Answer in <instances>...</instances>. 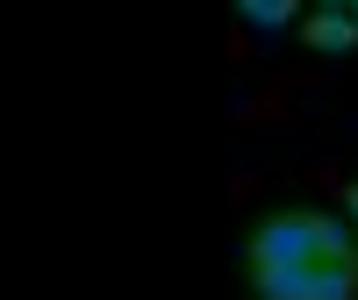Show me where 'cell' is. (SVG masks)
Masks as SVG:
<instances>
[{
    "label": "cell",
    "instance_id": "cell-1",
    "mask_svg": "<svg viewBox=\"0 0 358 300\" xmlns=\"http://www.w3.org/2000/svg\"><path fill=\"white\" fill-rule=\"evenodd\" d=\"M236 272L258 300H358V229L330 207H273L244 229Z\"/></svg>",
    "mask_w": 358,
    "mask_h": 300
},
{
    "label": "cell",
    "instance_id": "cell-2",
    "mask_svg": "<svg viewBox=\"0 0 358 300\" xmlns=\"http://www.w3.org/2000/svg\"><path fill=\"white\" fill-rule=\"evenodd\" d=\"M308 50H322V57H344V50H358V22H351V8L344 0H322V8H308L301 15V29H294Z\"/></svg>",
    "mask_w": 358,
    "mask_h": 300
},
{
    "label": "cell",
    "instance_id": "cell-3",
    "mask_svg": "<svg viewBox=\"0 0 358 300\" xmlns=\"http://www.w3.org/2000/svg\"><path fill=\"white\" fill-rule=\"evenodd\" d=\"M236 15H244L258 36H280V29H301V0H236Z\"/></svg>",
    "mask_w": 358,
    "mask_h": 300
},
{
    "label": "cell",
    "instance_id": "cell-4",
    "mask_svg": "<svg viewBox=\"0 0 358 300\" xmlns=\"http://www.w3.org/2000/svg\"><path fill=\"white\" fill-rule=\"evenodd\" d=\"M344 215H351V229H358V179L344 186Z\"/></svg>",
    "mask_w": 358,
    "mask_h": 300
},
{
    "label": "cell",
    "instance_id": "cell-5",
    "mask_svg": "<svg viewBox=\"0 0 358 300\" xmlns=\"http://www.w3.org/2000/svg\"><path fill=\"white\" fill-rule=\"evenodd\" d=\"M344 8H351V22H358V0H344Z\"/></svg>",
    "mask_w": 358,
    "mask_h": 300
}]
</instances>
